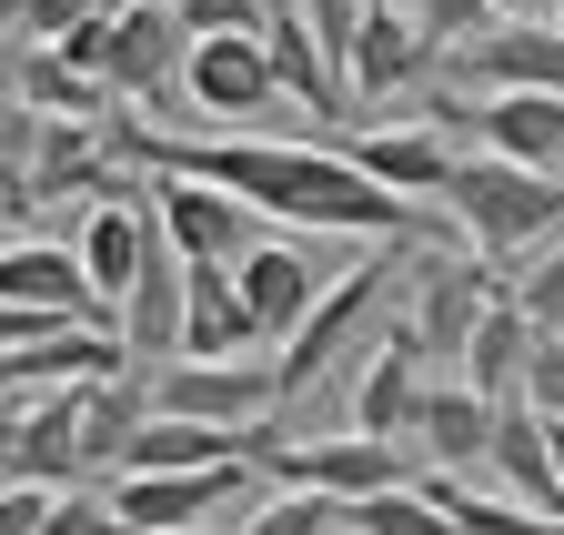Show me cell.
Wrapping results in <instances>:
<instances>
[{
    "instance_id": "1",
    "label": "cell",
    "mask_w": 564,
    "mask_h": 535,
    "mask_svg": "<svg viewBox=\"0 0 564 535\" xmlns=\"http://www.w3.org/2000/svg\"><path fill=\"white\" fill-rule=\"evenodd\" d=\"M111 152L141 172H192L223 182L282 233H364V243H423V203L373 182L352 152L323 142H272V131H172V121H111Z\"/></svg>"
},
{
    "instance_id": "2",
    "label": "cell",
    "mask_w": 564,
    "mask_h": 535,
    "mask_svg": "<svg viewBox=\"0 0 564 535\" xmlns=\"http://www.w3.org/2000/svg\"><path fill=\"white\" fill-rule=\"evenodd\" d=\"M444 213H454L464 253H484L494 274H514L524 253H544L564 233V172H534V162H505V152H464L454 182H444Z\"/></svg>"
},
{
    "instance_id": "3",
    "label": "cell",
    "mask_w": 564,
    "mask_h": 535,
    "mask_svg": "<svg viewBox=\"0 0 564 535\" xmlns=\"http://www.w3.org/2000/svg\"><path fill=\"white\" fill-rule=\"evenodd\" d=\"M393 283H413V243H373L352 274H333L323 283V303L303 313V333L282 344V405H303V394H323L352 354H373L383 344V303H393Z\"/></svg>"
},
{
    "instance_id": "4",
    "label": "cell",
    "mask_w": 564,
    "mask_h": 535,
    "mask_svg": "<svg viewBox=\"0 0 564 535\" xmlns=\"http://www.w3.org/2000/svg\"><path fill=\"white\" fill-rule=\"evenodd\" d=\"M61 51H82L91 72H101V92H111V101H141V111H192V92H182L192 31H182L172 0H121L111 21H91L82 41H61Z\"/></svg>"
},
{
    "instance_id": "5",
    "label": "cell",
    "mask_w": 564,
    "mask_h": 535,
    "mask_svg": "<svg viewBox=\"0 0 564 535\" xmlns=\"http://www.w3.org/2000/svg\"><path fill=\"white\" fill-rule=\"evenodd\" d=\"M252 464L272 485H323V495H343V505H364V495H383V485H403V475H423L413 464V445H383V435H313V445H282V435H262L252 425Z\"/></svg>"
},
{
    "instance_id": "6",
    "label": "cell",
    "mask_w": 564,
    "mask_h": 535,
    "mask_svg": "<svg viewBox=\"0 0 564 535\" xmlns=\"http://www.w3.org/2000/svg\"><path fill=\"white\" fill-rule=\"evenodd\" d=\"M182 92H192L202 121H223V131L272 121L282 101H293V92H282V72H272V41H262V31H212V41H192Z\"/></svg>"
},
{
    "instance_id": "7",
    "label": "cell",
    "mask_w": 564,
    "mask_h": 535,
    "mask_svg": "<svg viewBox=\"0 0 564 535\" xmlns=\"http://www.w3.org/2000/svg\"><path fill=\"white\" fill-rule=\"evenodd\" d=\"M494 263L484 253H434V243H413V303H403V323L423 333V354L434 364H464V344H474V323L494 313Z\"/></svg>"
},
{
    "instance_id": "8",
    "label": "cell",
    "mask_w": 564,
    "mask_h": 535,
    "mask_svg": "<svg viewBox=\"0 0 564 535\" xmlns=\"http://www.w3.org/2000/svg\"><path fill=\"white\" fill-rule=\"evenodd\" d=\"M423 394H434V354H423L413 323H393L383 344L343 374V425H352V435H383V445H413Z\"/></svg>"
},
{
    "instance_id": "9",
    "label": "cell",
    "mask_w": 564,
    "mask_h": 535,
    "mask_svg": "<svg viewBox=\"0 0 564 535\" xmlns=\"http://www.w3.org/2000/svg\"><path fill=\"white\" fill-rule=\"evenodd\" d=\"M152 223L172 233V253L182 263H242L272 223L242 203V192H223V182H192V172H152Z\"/></svg>"
},
{
    "instance_id": "10",
    "label": "cell",
    "mask_w": 564,
    "mask_h": 535,
    "mask_svg": "<svg viewBox=\"0 0 564 535\" xmlns=\"http://www.w3.org/2000/svg\"><path fill=\"white\" fill-rule=\"evenodd\" d=\"M152 405L162 415H202V425H262L272 405H282V374L272 364H202V354H172V364H152Z\"/></svg>"
},
{
    "instance_id": "11",
    "label": "cell",
    "mask_w": 564,
    "mask_h": 535,
    "mask_svg": "<svg viewBox=\"0 0 564 535\" xmlns=\"http://www.w3.org/2000/svg\"><path fill=\"white\" fill-rule=\"evenodd\" d=\"M252 475H262L252 454L242 464H192V475H111V505H121L131 535H172V525H212Z\"/></svg>"
},
{
    "instance_id": "12",
    "label": "cell",
    "mask_w": 564,
    "mask_h": 535,
    "mask_svg": "<svg viewBox=\"0 0 564 535\" xmlns=\"http://www.w3.org/2000/svg\"><path fill=\"white\" fill-rule=\"evenodd\" d=\"M232 283H242V303H252V323H262V344L282 354V344H293V333H303V313L323 303V274H313V253L293 243V233H262L242 263H232Z\"/></svg>"
},
{
    "instance_id": "13",
    "label": "cell",
    "mask_w": 564,
    "mask_h": 535,
    "mask_svg": "<svg viewBox=\"0 0 564 535\" xmlns=\"http://www.w3.org/2000/svg\"><path fill=\"white\" fill-rule=\"evenodd\" d=\"M152 192H101V203H82V274L101 293V313H121V293L141 283V263H152Z\"/></svg>"
},
{
    "instance_id": "14",
    "label": "cell",
    "mask_w": 564,
    "mask_h": 535,
    "mask_svg": "<svg viewBox=\"0 0 564 535\" xmlns=\"http://www.w3.org/2000/svg\"><path fill=\"white\" fill-rule=\"evenodd\" d=\"M434 41H423V21L403 11V0H373L364 11V31H352V61H343V92L352 101H393V92H413L423 72H434Z\"/></svg>"
},
{
    "instance_id": "15",
    "label": "cell",
    "mask_w": 564,
    "mask_h": 535,
    "mask_svg": "<svg viewBox=\"0 0 564 535\" xmlns=\"http://www.w3.org/2000/svg\"><path fill=\"white\" fill-rule=\"evenodd\" d=\"M494 495H514L534 515H564V464H554V415H534L524 394H505V415H494V454H484Z\"/></svg>"
},
{
    "instance_id": "16",
    "label": "cell",
    "mask_w": 564,
    "mask_h": 535,
    "mask_svg": "<svg viewBox=\"0 0 564 535\" xmlns=\"http://www.w3.org/2000/svg\"><path fill=\"white\" fill-rule=\"evenodd\" d=\"M454 72L474 92H564V21H494L454 51Z\"/></svg>"
},
{
    "instance_id": "17",
    "label": "cell",
    "mask_w": 564,
    "mask_h": 535,
    "mask_svg": "<svg viewBox=\"0 0 564 535\" xmlns=\"http://www.w3.org/2000/svg\"><path fill=\"white\" fill-rule=\"evenodd\" d=\"M494 394H474L464 374L423 394V415H413V464L423 475H484V454H494Z\"/></svg>"
},
{
    "instance_id": "18",
    "label": "cell",
    "mask_w": 564,
    "mask_h": 535,
    "mask_svg": "<svg viewBox=\"0 0 564 535\" xmlns=\"http://www.w3.org/2000/svg\"><path fill=\"white\" fill-rule=\"evenodd\" d=\"M182 313H192V263L172 253V233H152V263H141V283L121 293V344L131 364H172L182 354Z\"/></svg>"
},
{
    "instance_id": "19",
    "label": "cell",
    "mask_w": 564,
    "mask_h": 535,
    "mask_svg": "<svg viewBox=\"0 0 564 535\" xmlns=\"http://www.w3.org/2000/svg\"><path fill=\"white\" fill-rule=\"evenodd\" d=\"M454 121H474L484 152H505V162L564 172V92H484V101H464Z\"/></svg>"
},
{
    "instance_id": "20",
    "label": "cell",
    "mask_w": 564,
    "mask_h": 535,
    "mask_svg": "<svg viewBox=\"0 0 564 535\" xmlns=\"http://www.w3.org/2000/svg\"><path fill=\"white\" fill-rule=\"evenodd\" d=\"M252 425H202V415H141V435L121 445V475H192V464H242Z\"/></svg>"
},
{
    "instance_id": "21",
    "label": "cell",
    "mask_w": 564,
    "mask_h": 535,
    "mask_svg": "<svg viewBox=\"0 0 564 535\" xmlns=\"http://www.w3.org/2000/svg\"><path fill=\"white\" fill-rule=\"evenodd\" d=\"M0 303H41V313H101L82 243H0ZM111 323V313H101Z\"/></svg>"
},
{
    "instance_id": "22",
    "label": "cell",
    "mask_w": 564,
    "mask_h": 535,
    "mask_svg": "<svg viewBox=\"0 0 564 535\" xmlns=\"http://www.w3.org/2000/svg\"><path fill=\"white\" fill-rule=\"evenodd\" d=\"M11 92H21L31 111H51V121H91V111H111L101 72H91L82 51H61V41H21V51H11Z\"/></svg>"
},
{
    "instance_id": "23",
    "label": "cell",
    "mask_w": 564,
    "mask_h": 535,
    "mask_svg": "<svg viewBox=\"0 0 564 535\" xmlns=\"http://www.w3.org/2000/svg\"><path fill=\"white\" fill-rule=\"evenodd\" d=\"M252 344H262V323H252V303H242V283H232V263H192L182 354H202V364H232V354H252Z\"/></svg>"
},
{
    "instance_id": "24",
    "label": "cell",
    "mask_w": 564,
    "mask_h": 535,
    "mask_svg": "<svg viewBox=\"0 0 564 535\" xmlns=\"http://www.w3.org/2000/svg\"><path fill=\"white\" fill-rule=\"evenodd\" d=\"M21 475H31V485H91V445H82V384L31 394V425H21Z\"/></svg>"
},
{
    "instance_id": "25",
    "label": "cell",
    "mask_w": 564,
    "mask_h": 535,
    "mask_svg": "<svg viewBox=\"0 0 564 535\" xmlns=\"http://www.w3.org/2000/svg\"><path fill=\"white\" fill-rule=\"evenodd\" d=\"M262 41H272V72H282V92H293L303 111H343V101H352V92H343V72H333V51H323V41H313V21H303V0H272Z\"/></svg>"
},
{
    "instance_id": "26",
    "label": "cell",
    "mask_w": 564,
    "mask_h": 535,
    "mask_svg": "<svg viewBox=\"0 0 564 535\" xmlns=\"http://www.w3.org/2000/svg\"><path fill=\"white\" fill-rule=\"evenodd\" d=\"M524 364H534V313L514 303V293H494V313L474 323V344H464V384L474 394H494V405H505V394H524Z\"/></svg>"
},
{
    "instance_id": "27",
    "label": "cell",
    "mask_w": 564,
    "mask_h": 535,
    "mask_svg": "<svg viewBox=\"0 0 564 535\" xmlns=\"http://www.w3.org/2000/svg\"><path fill=\"white\" fill-rule=\"evenodd\" d=\"M352 162H364L373 182H393L403 203H444V182H454L464 152H444V131H364Z\"/></svg>"
},
{
    "instance_id": "28",
    "label": "cell",
    "mask_w": 564,
    "mask_h": 535,
    "mask_svg": "<svg viewBox=\"0 0 564 535\" xmlns=\"http://www.w3.org/2000/svg\"><path fill=\"white\" fill-rule=\"evenodd\" d=\"M343 525H352V535H464L454 505L423 485V475H403V485H383V495H364V505H343Z\"/></svg>"
},
{
    "instance_id": "29",
    "label": "cell",
    "mask_w": 564,
    "mask_h": 535,
    "mask_svg": "<svg viewBox=\"0 0 564 535\" xmlns=\"http://www.w3.org/2000/svg\"><path fill=\"white\" fill-rule=\"evenodd\" d=\"M41 142H51V111H31L21 92L0 101V203L31 213V192H41Z\"/></svg>"
},
{
    "instance_id": "30",
    "label": "cell",
    "mask_w": 564,
    "mask_h": 535,
    "mask_svg": "<svg viewBox=\"0 0 564 535\" xmlns=\"http://www.w3.org/2000/svg\"><path fill=\"white\" fill-rule=\"evenodd\" d=\"M444 505H454V525L464 535H564V515H534V505H514V495H464L454 475H423Z\"/></svg>"
},
{
    "instance_id": "31",
    "label": "cell",
    "mask_w": 564,
    "mask_h": 535,
    "mask_svg": "<svg viewBox=\"0 0 564 535\" xmlns=\"http://www.w3.org/2000/svg\"><path fill=\"white\" fill-rule=\"evenodd\" d=\"M242 535H343V495H323V485H272Z\"/></svg>"
},
{
    "instance_id": "32",
    "label": "cell",
    "mask_w": 564,
    "mask_h": 535,
    "mask_svg": "<svg viewBox=\"0 0 564 535\" xmlns=\"http://www.w3.org/2000/svg\"><path fill=\"white\" fill-rule=\"evenodd\" d=\"M514 303L534 313V333H564V233L514 263Z\"/></svg>"
},
{
    "instance_id": "33",
    "label": "cell",
    "mask_w": 564,
    "mask_h": 535,
    "mask_svg": "<svg viewBox=\"0 0 564 535\" xmlns=\"http://www.w3.org/2000/svg\"><path fill=\"white\" fill-rule=\"evenodd\" d=\"M403 11L423 21V41H434V51H464V41H484L494 21H505L494 0H403Z\"/></svg>"
},
{
    "instance_id": "34",
    "label": "cell",
    "mask_w": 564,
    "mask_h": 535,
    "mask_svg": "<svg viewBox=\"0 0 564 535\" xmlns=\"http://www.w3.org/2000/svg\"><path fill=\"white\" fill-rule=\"evenodd\" d=\"M172 11H182L192 41H212V31H262V21H272V0H172Z\"/></svg>"
},
{
    "instance_id": "35",
    "label": "cell",
    "mask_w": 564,
    "mask_h": 535,
    "mask_svg": "<svg viewBox=\"0 0 564 535\" xmlns=\"http://www.w3.org/2000/svg\"><path fill=\"white\" fill-rule=\"evenodd\" d=\"M111 11H121V0H31V41H82Z\"/></svg>"
},
{
    "instance_id": "36",
    "label": "cell",
    "mask_w": 564,
    "mask_h": 535,
    "mask_svg": "<svg viewBox=\"0 0 564 535\" xmlns=\"http://www.w3.org/2000/svg\"><path fill=\"white\" fill-rule=\"evenodd\" d=\"M524 405L564 415V333H534V364H524Z\"/></svg>"
},
{
    "instance_id": "37",
    "label": "cell",
    "mask_w": 564,
    "mask_h": 535,
    "mask_svg": "<svg viewBox=\"0 0 564 535\" xmlns=\"http://www.w3.org/2000/svg\"><path fill=\"white\" fill-rule=\"evenodd\" d=\"M51 495H61V485H31V475H11V485H0V535H41Z\"/></svg>"
},
{
    "instance_id": "38",
    "label": "cell",
    "mask_w": 564,
    "mask_h": 535,
    "mask_svg": "<svg viewBox=\"0 0 564 535\" xmlns=\"http://www.w3.org/2000/svg\"><path fill=\"white\" fill-rule=\"evenodd\" d=\"M21 425H31V405H21V394H0V475H21Z\"/></svg>"
},
{
    "instance_id": "39",
    "label": "cell",
    "mask_w": 564,
    "mask_h": 535,
    "mask_svg": "<svg viewBox=\"0 0 564 535\" xmlns=\"http://www.w3.org/2000/svg\"><path fill=\"white\" fill-rule=\"evenodd\" d=\"M31 41V0H0V51H21Z\"/></svg>"
},
{
    "instance_id": "40",
    "label": "cell",
    "mask_w": 564,
    "mask_h": 535,
    "mask_svg": "<svg viewBox=\"0 0 564 535\" xmlns=\"http://www.w3.org/2000/svg\"><path fill=\"white\" fill-rule=\"evenodd\" d=\"M505 21H564V0H494Z\"/></svg>"
},
{
    "instance_id": "41",
    "label": "cell",
    "mask_w": 564,
    "mask_h": 535,
    "mask_svg": "<svg viewBox=\"0 0 564 535\" xmlns=\"http://www.w3.org/2000/svg\"><path fill=\"white\" fill-rule=\"evenodd\" d=\"M172 535H242V525H172Z\"/></svg>"
},
{
    "instance_id": "42",
    "label": "cell",
    "mask_w": 564,
    "mask_h": 535,
    "mask_svg": "<svg viewBox=\"0 0 564 535\" xmlns=\"http://www.w3.org/2000/svg\"><path fill=\"white\" fill-rule=\"evenodd\" d=\"M0 213H11V203H0Z\"/></svg>"
},
{
    "instance_id": "43",
    "label": "cell",
    "mask_w": 564,
    "mask_h": 535,
    "mask_svg": "<svg viewBox=\"0 0 564 535\" xmlns=\"http://www.w3.org/2000/svg\"><path fill=\"white\" fill-rule=\"evenodd\" d=\"M0 485H11V475H0Z\"/></svg>"
},
{
    "instance_id": "44",
    "label": "cell",
    "mask_w": 564,
    "mask_h": 535,
    "mask_svg": "<svg viewBox=\"0 0 564 535\" xmlns=\"http://www.w3.org/2000/svg\"><path fill=\"white\" fill-rule=\"evenodd\" d=\"M343 535H352V525H343Z\"/></svg>"
}]
</instances>
